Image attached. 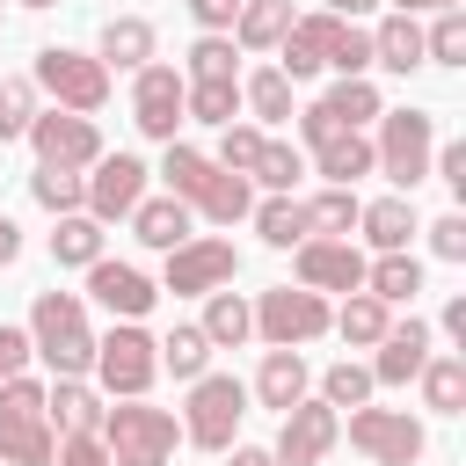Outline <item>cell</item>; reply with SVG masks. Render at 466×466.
<instances>
[{"instance_id": "cell-1", "label": "cell", "mask_w": 466, "mask_h": 466, "mask_svg": "<svg viewBox=\"0 0 466 466\" xmlns=\"http://www.w3.org/2000/svg\"><path fill=\"white\" fill-rule=\"evenodd\" d=\"M160 175H167V197H182V204H189V211H204L211 226H233V218H248V211H255L248 175H226V167H218L211 153H197V146H167Z\"/></svg>"}, {"instance_id": "cell-2", "label": "cell", "mask_w": 466, "mask_h": 466, "mask_svg": "<svg viewBox=\"0 0 466 466\" xmlns=\"http://www.w3.org/2000/svg\"><path fill=\"white\" fill-rule=\"evenodd\" d=\"M29 350L51 364V379H80L95 364V328H87V306L73 291H36L29 306Z\"/></svg>"}, {"instance_id": "cell-3", "label": "cell", "mask_w": 466, "mask_h": 466, "mask_svg": "<svg viewBox=\"0 0 466 466\" xmlns=\"http://www.w3.org/2000/svg\"><path fill=\"white\" fill-rule=\"evenodd\" d=\"M175 437H182V422L167 408H146V400L102 408V451H109V466H167Z\"/></svg>"}, {"instance_id": "cell-4", "label": "cell", "mask_w": 466, "mask_h": 466, "mask_svg": "<svg viewBox=\"0 0 466 466\" xmlns=\"http://www.w3.org/2000/svg\"><path fill=\"white\" fill-rule=\"evenodd\" d=\"M87 371L102 379L109 400H146V386H153V371H160V342H153L138 320H116L109 335H95V364H87Z\"/></svg>"}, {"instance_id": "cell-5", "label": "cell", "mask_w": 466, "mask_h": 466, "mask_svg": "<svg viewBox=\"0 0 466 466\" xmlns=\"http://www.w3.org/2000/svg\"><path fill=\"white\" fill-rule=\"evenodd\" d=\"M58 437L44 422V386L22 371L0 386V466H51Z\"/></svg>"}, {"instance_id": "cell-6", "label": "cell", "mask_w": 466, "mask_h": 466, "mask_svg": "<svg viewBox=\"0 0 466 466\" xmlns=\"http://www.w3.org/2000/svg\"><path fill=\"white\" fill-rule=\"evenodd\" d=\"M29 80H36L58 109H73V116H95V109L109 102V66H102L95 51L44 44V51H36V66H29Z\"/></svg>"}, {"instance_id": "cell-7", "label": "cell", "mask_w": 466, "mask_h": 466, "mask_svg": "<svg viewBox=\"0 0 466 466\" xmlns=\"http://www.w3.org/2000/svg\"><path fill=\"white\" fill-rule=\"evenodd\" d=\"M240 415H248V386H240L233 371H204V379H189L182 437H189L197 451H226V444H233V430H240Z\"/></svg>"}, {"instance_id": "cell-8", "label": "cell", "mask_w": 466, "mask_h": 466, "mask_svg": "<svg viewBox=\"0 0 466 466\" xmlns=\"http://www.w3.org/2000/svg\"><path fill=\"white\" fill-rule=\"evenodd\" d=\"M335 328V313H328V299L320 291H291V284H277V291H262L255 299V335L269 342V350H306V342H320Z\"/></svg>"}, {"instance_id": "cell-9", "label": "cell", "mask_w": 466, "mask_h": 466, "mask_svg": "<svg viewBox=\"0 0 466 466\" xmlns=\"http://www.w3.org/2000/svg\"><path fill=\"white\" fill-rule=\"evenodd\" d=\"M299 138L313 146V167L328 175V189H357V175H371V167H379L371 138H364V131H342L320 102H313V109H299Z\"/></svg>"}, {"instance_id": "cell-10", "label": "cell", "mask_w": 466, "mask_h": 466, "mask_svg": "<svg viewBox=\"0 0 466 466\" xmlns=\"http://www.w3.org/2000/svg\"><path fill=\"white\" fill-rule=\"evenodd\" d=\"M371 153H379V167H386L400 189H415V182L430 175V153H437V116H430V109H386Z\"/></svg>"}, {"instance_id": "cell-11", "label": "cell", "mask_w": 466, "mask_h": 466, "mask_svg": "<svg viewBox=\"0 0 466 466\" xmlns=\"http://www.w3.org/2000/svg\"><path fill=\"white\" fill-rule=\"evenodd\" d=\"M350 444L371 466H415L430 437H422V422L408 408H350Z\"/></svg>"}, {"instance_id": "cell-12", "label": "cell", "mask_w": 466, "mask_h": 466, "mask_svg": "<svg viewBox=\"0 0 466 466\" xmlns=\"http://www.w3.org/2000/svg\"><path fill=\"white\" fill-rule=\"evenodd\" d=\"M29 146H36V167H66V175H80V167L102 160V131H95V116H73V109H36Z\"/></svg>"}, {"instance_id": "cell-13", "label": "cell", "mask_w": 466, "mask_h": 466, "mask_svg": "<svg viewBox=\"0 0 466 466\" xmlns=\"http://www.w3.org/2000/svg\"><path fill=\"white\" fill-rule=\"evenodd\" d=\"M138 197H146V160L138 153H102L95 175H87V218L116 226V218L138 211Z\"/></svg>"}, {"instance_id": "cell-14", "label": "cell", "mask_w": 466, "mask_h": 466, "mask_svg": "<svg viewBox=\"0 0 466 466\" xmlns=\"http://www.w3.org/2000/svg\"><path fill=\"white\" fill-rule=\"evenodd\" d=\"M335 437H342V415L328 408V400H299V408H284V430H277V466H320L328 451H335Z\"/></svg>"}, {"instance_id": "cell-15", "label": "cell", "mask_w": 466, "mask_h": 466, "mask_svg": "<svg viewBox=\"0 0 466 466\" xmlns=\"http://www.w3.org/2000/svg\"><path fill=\"white\" fill-rule=\"evenodd\" d=\"M131 124L160 146H175V124H182V66H138V87H131Z\"/></svg>"}, {"instance_id": "cell-16", "label": "cell", "mask_w": 466, "mask_h": 466, "mask_svg": "<svg viewBox=\"0 0 466 466\" xmlns=\"http://www.w3.org/2000/svg\"><path fill=\"white\" fill-rule=\"evenodd\" d=\"M233 269H240V248H233V240H182V248L167 255V284H160V291L204 299V291H226Z\"/></svg>"}, {"instance_id": "cell-17", "label": "cell", "mask_w": 466, "mask_h": 466, "mask_svg": "<svg viewBox=\"0 0 466 466\" xmlns=\"http://www.w3.org/2000/svg\"><path fill=\"white\" fill-rule=\"evenodd\" d=\"M87 299L109 306L116 320H146V306L160 299V284H153L138 262H109V255H102V262H87Z\"/></svg>"}, {"instance_id": "cell-18", "label": "cell", "mask_w": 466, "mask_h": 466, "mask_svg": "<svg viewBox=\"0 0 466 466\" xmlns=\"http://www.w3.org/2000/svg\"><path fill=\"white\" fill-rule=\"evenodd\" d=\"M299 284L306 291H364V255L350 240H299Z\"/></svg>"}, {"instance_id": "cell-19", "label": "cell", "mask_w": 466, "mask_h": 466, "mask_svg": "<svg viewBox=\"0 0 466 466\" xmlns=\"http://www.w3.org/2000/svg\"><path fill=\"white\" fill-rule=\"evenodd\" d=\"M422 364H430V320H393V328L379 335V357H371V386H408Z\"/></svg>"}, {"instance_id": "cell-20", "label": "cell", "mask_w": 466, "mask_h": 466, "mask_svg": "<svg viewBox=\"0 0 466 466\" xmlns=\"http://www.w3.org/2000/svg\"><path fill=\"white\" fill-rule=\"evenodd\" d=\"M335 29H342V22H335L328 7H320V15H299V22L284 29V44H277V51H284V58H277V73H284V80H313V73L328 66Z\"/></svg>"}, {"instance_id": "cell-21", "label": "cell", "mask_w": 466, "mask_h": 466, "mask_svg": "<svg viewBox=\"0 0 466 466\" xmlns=\"http://www.w3.org/2000/svg\"><path fill=\"white\" fill-rule=\"evenodd\" d=\"M44 422L58 437H102V393L87 379H51L44 386Z\"/></svg>"}, {"instance_id": "cell-22", "label": "cell", "mask_w": 466, "mask_h": 466, "mask_svg": "<svg viewBox=\"0 0 466 466\" xmlns=\"http://www.w3.org/2000/svg\"><path fill=\"white\" fill-rule=\"evenodd\" d=\"M153 44H160V36H153V22H146V15H109V22H102V36H95V58H102V66H131V73H138V66H153Z\"/></svg>"}, {"instance_id": "cell-23", "label": "cell", "mask_w": 466, "mask_h": 466, "mask_svg": "<svg viewBox=\"0 0 466 466\" xmlns=\"http://www.w3.org/2000/svg\"><path fill=\"white\" fill-rule=\"evenodd\" d=\"M189 204L182 197H138V211H131V233L146 240V248H160V255H175L182 240H189Z\"/></svg>"}, {"instance_id": "cell-24", "label": "cell", "mask_w": 466, "mask_h": 466, "mask_svg": "<svg viewBox=\"0 0 466 466\" xmlns=\"http://www.w3.org/2000/svg\"><path fill=\"white\" fill-rule=\"evenodd\" d=\"M197 328H204L211 350H240V342L255 335V306H248L240 291H204V320H197Z\"/></svg>"}, {"instance_id": "cell-25", "label": "cell", "mask_w": 466, "mask_h": 466, "mask_svg": "<svg viewBox=\"0 0 466 466\" xmlns=\"http://www.w3.org/2000/svg\"><path fill=\"white\" fill-rule=\"evenodd\" d=\"M255 400L277 408V415L299 408V400H306V357H299V350H269L262 371H255Z\"/></svg>"}, {"instance_id": "cell-26", "label": "cell", "mask_w": 466, "mask_h": 466, "mask_svg": "<svg viewBox=\"0 0 466 466\" xmlns=\"http://www.w3.org/2000/svg\"><path fill=\"white\" fill-rule=\"evenodd\" d=\"M371 66L415 73V66H422V22H415V15H386V22L371 29Z\"/></svg>"}, {"instance_id": "cell-27", "label": "cell", "mask_w": 466, "mask_h": 466, "mask_svg": "<svg viewBox=\"0 0 466 466\" xmlns=\"http://www.w3.org/2000/svg\"><path fill=\"white\" fill-rule=\"evenodd\" d=\"M357 233H364L379 255H393V248H408V233H415V204H408V197H371V204L357 211Z\"/></svg>"}, {"instance_id": "cell-28", "label": "cell", "mask_w": 466, "mask_h": 466, "mask_svg": "<svg viewBox=\"0 0 466 466\" xmlns=\"http://www.w3.org/2000/svg\"><path fill=\"white\" fill-rule=\"evenodd\" d=\"M291 22H299L291 0H248V7L233 15V44H240V51H277Z\"/></svg>"}, {"instance_id": "cell-29", "label": "cell", "mask_w": 466, "mask_h": 466, "mask_svg": "<svg viewBox=\"0 0 466 466\" xmlns=\"http://www.w3.org/2000/svg\"><path fill=\"white\" fill-rule=\"evenodd\" d=\"M364 291H371L379 306H400V299H415V291H422V262H415L408 248H393V255L364 262Z\"/></svg>"}, {"instance_id": "cell-30", "label": "cell", "mask_w": 466, "mask_h": 466, "mask_svg": "<svg viewBox=\"0 0 466 466\" xmlns=\"http://www.w3.org/2000/svg\"><path fill=\"white\" fill-rule=\"evenodd\" d=\"M182 116L226 131V124L240 116V80H182Z\"/></svg>"}, {"instance_id": "cell-31", "label": "cell", "mask_w": 466, "mask_h": 466, "mask_svg": "<svg viewBox=\"0 0 466 466\" xmlns=\"http://www.w3.org/2000/svg\"><path fill=\"white\" fill-rule=\"evenodd\" d=\"M51 262H58V269H87V262H102V226H95L87 211H66V218L51 226Z\"/></svg>"}, {"instance_id": "cell-32", "label": "cell", "mask_w": 466, "mask_h": 466, "mask_svg": "<svg viewBox=\"0 0 466 466\" xmlns=\"http://www.w3.org/2000/svg\"><path fill=\"white\" fill-rule=\"evenodd\" d=\"M415 379H422V400H430V415H459V408H466V357H459V350L430 357Z\"/></svg>"}, {"instance_id": "cell-33", "label": "cell", "mask_w": 466, "mask_h": 466, "mask_svg": "<svg viewBox=\"0 0 466 466\" xmlns=\"http://www.w3.org/2000/svg\"><path fill=\"white\" fill-rule=\"evenodd\" d=\"M357 189H320V197H306V233L313 240H350L357 233Z\"/></svg>"}, {"instance_id": "cell-34", "label": "cell", "mask_w": 466, "mask_h": 466, "mask_svg": "<svg viewBox=\"0 0 466 466\" xmlns=\"http://www.w3.org/2000/svg\"><path fill=\"white\" fill-rule=\"evenodd\" d=\"M386 328H393V306H379L371 291H350V306L335 313V335H342L350 350H379Z\"/></svg>"}, {"instance_id": "cell-35", "label": "cell", "mask_w": 466, "mask_h": 466, "mask_svg": "<svg viewBox=\"0 0 466 466\" xmlns=\"http://www.w3.org/2000/svg\"><path fill=\"white\" fill-rule=\"evenodd\" d=\"M160 371H175V379H204V371H211V342H204L197 320H175V328L160 335Z\"/></svg>"}, {"instance_id": "cell-36", "label": "cell", "mask_w": 466, "mask_h": 466, "mask_svg": "<svg viewBox=\"0 0 466 466\" xmlns=\"http://www.w3.org/2000/svg\"><path fill=\"white\" fill-rule=\"evenodd\" d=\"M320 109H328L342 131H364L371 116H386V102H379V87H371V80H335V87L320 95Z\"/></svg>"}, {"instance_id": "cell-37", "label": "cell", "mask_w": 466, "mask_h": 466, "mask_svg": "<svg viewBox=\"0 0 466 466\" xmlns=\"http://www.w3.org/2000/svg\"><path fill=\"white\" fill-rule=\"evenodd\" d=\"M255 233H262V248H299V240H313L299 197H262V204H255Z\"/></svg>"}, {"instance_id": "cell-38", "label": "cell", "mask_w": 466, "mask_h": 466, "mask_svg": "<svg viewBox=\"0 0 466 466\" xmlns=\"http://www.w3.org/2000/svg\"><path fill=\"white\" fill-rule=\"evenodd\" d=\"M422 66H466V7H437L422 29Z\"/></svg>"}, {"instance_id": "cell-39", "label": "cell", "mask_w": 466, "mask_h": 466, "mask_svg": "<svg viewBox=\"0 0 466 466\" xmlns=\"http://www.w3.org/2000/svg\"><path fill=\"white\" fill-rule=\"evenodd\" d=\"M29 197H36L51 218H66V211H87V175H66V167H36V175H29Z\"/></svg>"}, {"instance_id": "cell-40", "label": "cell", "mask_w": 466, "mask_h": 466, "mask_svg": "<svg viewBox=\"0 0 466 466\" xmlns=\"http://www.w3.org/2000/svg\"><path fill=\"white\" fill-rule=\"evenodd\" d=\"M240 102H248L262 124H284V116H291V80H284L277 66H262V73L240 80Z\"/></svg>"}, {"instance_id": "cell-41", "label": "cell", "mask_w": 466, "mask_h": 466, "mask_svg": "<svg viewBox=\"0 0 466 466\" xmlns=\"http://www.w3.org/2000/svg\"><path fill=\"white\" fill-rule=\"evenodd\" d=\"M306 175V153L299 146H284V138H262V160H255V175L248 182H262L269 197H291V182Z\"/></svg>"}, {"instance_id": "cell-42", "label": "cell", "mask_w": 466, "mask_h": 466, "mask_svg": "<svg viewBox=\"0 0 466 466\" xmlns=\"http://www.w3.org/2000/svg\"><path fill=\"white\" fill-rule=\"evenodd\" d=\"M29 124H36V80L29 73H7L0 80V146L7 138H29Z\"/></svg>"}, {"instance_id": "cell-43", "label": "cell", "mask_w": 466, "mask_h": 466, "mask_svg": "<svg viewBox=\"0 0 466 466\" xmlns=\"http://www.w3.org/2000/svg\"><path fill=\"white\" fill-rule=\"evenodd\" d=\"M320 400L328 408H371V364H328V379H320Z\"/></svg>"}, {"instance_id": "cell-44", "label": "cell", "mask_w": 466, "mask_h": 466, "mask_svg": "<svg viewBox=\"0 0 466 466\" xmlns=\"http://www.w3.org/2000/svg\"><path fill=\"white\" fill-rule=\"evenodd\" d=\"M328 66H335L342 80H364V73H371V29L342 22V29H335V44H328Z\"/></svg>"}, {"instance_id": "cell-45", "label": "cell", "mask_w": 466, "mask_h": 466, "mask_svg": "<svg viewBox=\"0 0 466 466\" xmlns=\"http://www.w3.org/2000/svg\"><path fill=\"white\" fill-rule=\"evenodd\" d=\"M182 80H240V73H233V36H197Z\"/></svg>"}, {"instance_id": "cell-46", "label": "cell", "mask_w": 466, "mask_h": 466, "mask_svg": "<svg viewBox=\"0 0 466 466\" xmlns=\"http://www.w3.org/2000/svg\"><path fill=\"white\" fill-rule=\"evenodd\" d=\"M255 160H262V131L255 124H226L218 131V167L226 175H255Z\"/></svg>"}, {"instance_id": "cell-47", "label": "cell", "mask_w": 466, "mask_h": 466, "mask_svg": "<svg viewBox=\"0 0 466 466\" xmlns=\"http://www.w3.org/2000/svg\"><path fill=\"white\" fill-rule=\"evenodd\" d=\"M430 255H437V262H466V211H444V218L430 226Z\"/></svg>"}, {"instance_id": "cell-48", "label": "cell", "mask_w": 466, "mask_h": 466, "mask_svg": "<svg viewBox=\"0 0 466 466\" xmlns=\"http://www.w3.org/2000/svg\"><path fill=\"white\" fill-rule=\"evenodd\" d=\"M29 357H36V350H29V328H7V320H0V386H7V379H22V364H29Z\"/></svg>"}, {"instance_id": "cell-49", "label": "cell", "mask_w": 466, "mask_h": 466, "mask_svg": "<svg viewBox=\"0 0 466 466\" xmlns=\"http://www.w3.org/2000/svg\"><path fill=\"white\" fill-rule=\"evenodd\" d=\"M51 466H109V451H102V437H58Z\"/></svg>"}, {"instance_id": "cell-50", "label": "cell", "mask_w": 466, "mask_h": 466, "mask_svg": "<svg viewBox=\"0 0 466 466\" xmlns=\"http://www.w3.org/2000/svg\"><path fill=\"white\" fill-rule=\"evenodd\" d=\"M240 7H248V0H189V15H197V22H204V36H226V29H233V15H240Z\"/></svg>"}, {"instance_id": "cell-51", "label": "cell", "mask_w": 466, "mask_h": 466, "mask_svg": "<svg viewBox=\"0 0 466 466\" xmlns=\"http://www.w3.org/2000/svg\"><path fill=\"white\" fill-rule=\"evenodd\" d=\"M444 335L466 342V299H444Z\"/></svg>"}, {"instance_id": "cell-52", "label": "cell", "mask_w": 466, "mask_h": 466, "mask_svg": "<svg viewBox=\"0 0 466 466\" xmlns=\"http://www.w3.org/2000/svg\"><path fill=\"white\" fill-rule=\"evenodd\" d=\"M15 255H22V226H15V218H0V269H7Z\"/></svg>"}, {"instance_id": "cell-53", "label": "cell", "mask_w": 466, "mask_h": 466, "mask_svg": "<svg viewBox=\"0 0 466 466\" xmlns=\"http://www.w3.org/2000/svg\"><path fill=\"white\" fill-rule=\"evenodd\" d=\"M371 7H379V0H328V15H335V22H357V15H371Z\"/></svg>"}, {"instance_id": "cell-54", "label": "cell", "mask_w": 466, "mask_h": 466, "mask_svg": "<svg viewBox=\"0 0 466 466\" xmlns=\"http://www.w3.org/2000/svg\"><path fill=\"white\" fill-rule=\"evenodd\" d=\"M226 451H233V466H277L262 444H226Z\"/></svg>"}, {"instance_id": "cell-55", "label": "cell", "mask_w": 466, "mask_h": 466, "mask_svg": "<svg viewBox=\"0 0 466 466\" xmlns=\"http://www.w3.org/2000/svg\"><path fill=\"white\" fill-rule=\"evenodd\" d=\"M437 7H459V0H393V15H437Z\"/></svg>"}, {"instance_id": "cell-56", "label": "cell", "mask_w": 466, "mask_h": 466, "mask_svg": "<svg viewBox=\"0 0 466 466\" xmlns=\"http://www.w3.org/2000/svg\"><path fill=\"white\" fill-rule=\"evenodd\" d=\"M15 7H58V0H15Z\"/></svg>"}]
</instances>
